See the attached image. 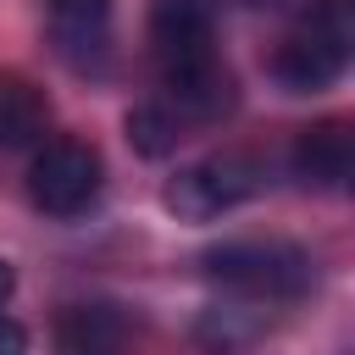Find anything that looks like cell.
Returning a JSON list of instances; mask_svg holds the SVG:
<instances>
[{"label": "cell", "instance_id": "6da1fadb", "mask_svg": "<svg viewBox=\"0 0 355 355\" xmlns=\"http://www.w3.org/2000/svg\"><path fill=\"white\" fill-rule=\"evenodd\" d=\"M150 44L161 61V83L178 105V122H216L233 105V78L216 61V28L205 0H155Z\"/></svg>", "mask_w": 355, "mask_h": 355}, {"label": "cell", "instance_id": "7a4b0ae2", "mask_svg": "<svg viewBox=\"0 0 355 355\" xmlns=\"http://www.w3.org/2000/svg\"><path fill=\"white\" fill-rule=\"evenodd\" d=\"M200 272L244 300H300L316 283V261L288 239H227L200 255Z\"/></svg>", "mask_w": 355, "mask_h": 355}, {"label": "cell", "instance_id": "3957f363", "mask_svg": "<svg viewBox=\"0 0 355 355\" xmlns=\"http://www.w3.org/2000/svg\"><path fill=\"white\" fill-rule=\"evenodd\" d=\"M344 67H349V11H344V0H316L272 55V72L288 94H316V89L338 83Z\"/></svg>", "mask_w": 355, "mask_h": 355}, {"label": "cell", "instance_id": "277c9868", "mask_svg": "<svg viewBox=\"0 0 355 355\" xmlns=\"http://www.w3.org/2000/svg\"><path fill=\"white\" fill-rule=\"evenodd\" d=\"M100 183H105V166H100V150L83 144V139H44L28 161V200L44 211V216H78L100 200Z\"/></svg>", "mask_w": 355, "mask_h": 355}, {"label": "cell", "instance_id": "5b68a950", "mask_svg": "<svg viewBox=\"0 0 355 355\" xmlns=\"http://www.w3.org/2000/svg\"><path fill=\"white\" fill-rule=\"evenodd\" d=\"M250 194H255V166H250L244 155H211V161H194V166L172 172L166 189H161L166 211L183 216V222H216L222 211L244 205Z\"/></svg>", "mask_w": 355, "mask_h": 355}, {"label": "cell", "instance_id": "8992f818", "mask_svg": "<svg viewBox=\"0 0 355 355\" xmlns=\"http://www.w3.org/2000/svg\"><path fill=\"white\" fill-rule=\"evenodd\" d=\"M139 322L116 300H78L55 316V355H128Z\"/></svg>", "mask_w": 355, "mask_h": 355}, {"label": "cell", "instance_id": "52a82bcc", "mask_svg": "<svg viewBox=\"0 0 355 355\" xmlns=\"http://www.w3.org/2000/svg\"><path fill=\"white\" fill-rule=\"evenodd\" d=\"M55 55L78 72H100L111 55V0H50Z\"/></svg>", "mask_w": 355, "mask_h": 355}, {"label": "cell", "instance_id": "ba28073f", "mask_svg": "<svg viewBox=\"0 0 355 355\" xmlns=\"http://www.w3.org/2000/svg\"><path fill=\"white\" fill-rule=\"evenodd\" d=\"M349 172H355V139L344 122H316L294 139V178L305 189H349Z\"/></svg>", "mask_w": 355, "mask_h": 355}, {"label": "cell", "instance_id": "9c48e42d", "mask_svg": "<svg viewBox=\"0 0 355 355\" xmlns=\"http://www.w3.org/2000/svg\"><path fill=\"white\" fill-rule=\"evenodd\" d=\"M39 133H44V100L28 83L6 78L0 83V144H28Z\"/></svg>", "mask_w": 355, "mask_h": 355}, {"label": "cell", "instance_id": "30bf717a", "mask_svg": "<svg viewBox=\"0 0 355 355\" xmlns=\"http://www.w3.org/2000/svg\"><path fill=\"white\" fill-rule=\"evenodd\" d=\"M128 139H133V150L139 155H166V150H178V116L166 111V105H133L128 111Z\"/></svg>", "mask_w": 355, "mask_h": 355}, {"label": "cell", "instance_id": "8fae6325", "mask_svg": "<svg viewBox=\"0 0 355 355\" xmlns=\"http://www.w3.org/2000/svg\"><path fill=\"white\" fill-rule=\"evenodd\" d=\"M0 355H28V333L11 316H0Z\"/></svg>", "mask_w": 355, "mask_h": 355}, {"label": "cell", "instance_id": "7c38bea8", "mask_svg": "<svg viewBox=\"0 0 355 355\" xmlns=\"http://www.w3.org/2000/svg\"><path fill=\"white\" fill-rule=\"evenodd\" d=\"M11 288H17V272H11V266H6V261H0V305H6V300H11Z\"/></svg>", "mask_w": 355, "mask_h": 355}, {"label": "cell", "instance_id": "4fadbf2b", "mask_svg": "<svg viewBox=\"0 0 355 355\" xmlns=\"http://www.w3.org/2000/svg\"><path fill=\"white\" fill-rule=\"evenodd\" d=\"M255 6H272V0H255Z\"/></svg>", "mask_w": 355, "mask_h": 355}]
</instances>
